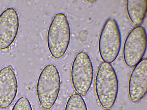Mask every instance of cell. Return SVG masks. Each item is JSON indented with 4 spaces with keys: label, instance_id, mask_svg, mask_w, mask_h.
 Listing matches in <instances>:
<instances>
[{
    "label": "cell",
    "instance_id": "obj_1",
    "mask_svg": "<svg viewBox=\"0 0 147 110\" xmlns=\"http://www.w3.org/2000/svg\"><path fill=\"white\" fill-rule=\"evenodd\" d=\"M95 88L102 108L106 110L112 108L117 98L119 84L116 73L110 63L103 62L100 65L96 75Z\"/></svg>",
    "mask_w": 147,
    "mask_h": 110
},
{
    "label": "cell",
    "instance_id": "obj_2",
    "mask_svg": "<svg viewBox=\"0 0 147 110\" xmlns=\"http://www.w3.org/2000/svg\"><path fill=\"white\" fill-rule=\"evenodd\" d=\"M60 86V76L56 66L53 64L45 66L40 73L36 87L38 99L42 108L48 110L54 105Z\"/></svg>",
    "mask_w": 147,
    "mask_h": 110
},
{
    "label": "cell",
    "instance_id": "obj_3",
    "mask_svg": "<svg viewBox=\"0 0 147 110\" xmlns=\"http://www.w3.org/2000/svg\"><path fill=\"white\" fill-rule=\"evenodd\" d=\"M70 37V28L66 16L62 13L56 14L50 23L47 35L48 48L53 58L58 59L64 56Z\"/></svg>",
    "mask_w": 147,
    "mask_h": 110
},
{
    "label": "cell",
    "instance_id": "obj_4",
    "mask_svg": "<svg viewBox=\"0 0 147 110\" xmlns=\"http://www.w3.org/2000/svg\"><path fill=\"white\" fill-rule=\"evenodd\" d=\"M121 44L118 23L115 19H109L105 23L98 39V51L102 60L109 63L113 62L119 54Z\"/></svg>",
    "mask_w": 147,
    "mask_h": 110
},
{
    "label": "cell",
    "instance_id": "obj_5",
    "mask_svg": "<svg viewBox=\"0 0 147 110\" xmlns=\"http://www.w3.org/2000/svg\"><path fill=\"white\" fill-rule=\"evenodd\" d=\"M94 69L88 55L80 52L76 55L71 70V78L73 87L78 94H86L89 91L93 80Z\"/></svg>",
    "mask_w": 147,
    "mask_h": 110
},
{
    "label": "cell",
    "instance_id": "obj_6",
    "mask_svg": "<svg viewBox=\"0 0 147 110\" xmlns=\"http://www.w3.org/2000/svg\"><path fill=\"white\" fill-rule=\"evenodd\" d=\"M147 48V36L145 28L137 26L129 32L123 48L124 62L128 67L135 66L142 58Z\"/></svg>",
    "mask_w": 147,
    "mask_h": 110
},
{
    "label": "cell",
    "instance_id": "obj_7",
    "mask_svg": "<svg viewBox=\"0 0 147 110\" xmlns=\"http://www.w3.org/2000/svg\"><path fill=\"white\" fill-rule=\"evenodd\" d=\"M18 14L12 8L6 9L0 15V50L7 49L16 38L19 28Z\"/></svg>",
    "mask_w": 147,
    "mask_h": 110
},
{
    "label": "cell",
    "instance_id": "obj_8",
    "mask_svg": "<svg viewBox=\"0 0 147 110\" xmlns=\"http://www.w3.org/2000/svg\"><path fill=\"white\" fill-rule=\"evenodd\" d=\"M147 91V59L144 58L135 66L130 76L128 91L130 100L133 102L140 101Z\"/></svg>",
    "mask_w": 147,
    "mask_h": 110
},
{
    "label": "cell",
    "instance_id": "obj_9",
    "mask_svg": "<svg viewBox=\"0 0 147 110\" xmlns=\"http://www.w3.org/2000/svg\"><path fill=\"white\" fill-rule=\"evenodd\" d=\"M18 82L15 73L10 67L0 70V108H8L14 100L18 92Z\"/></svg>",
    "mask_w": 147,
    "mask_h": 110
},
{
    "label": "cell",
    "instance_id": "obj_10",
    "mask_svg": "<svg viewBox=\"0 0 147 110\" xmlns=\"http://www.w3.org/2000/svg\"><path fill=\"white\" fill-rule=\"evenodd\" d=\"M146 0H128L126 1V9L131 23L138 26L141 24L146 14Z\"/></svg>",
    "mask_w": 147,
    "mask_h": 110
},
{
    "label": "cell",
    "instance_id": "obj_11",
    "mask_svg": "<svg viewBox=\"0 0 147 110\" xmlns=\"http://www.w3.org/2000/svg\"><path fill=\"white\" fill-rule=\"evenodd\" d=\"M64 110H88V109L83 97L78 94L74 93L68 98Z\"/></svg>",
    "mask_w": 147,
    "mask_h": 110
},
{
    "label": "cell",
    "instance_id": "obj_12",
    "mask_svg": "<svg viewBox=\"0 0 147 110\" xmlns=\"http://www.w3.org/2000/svg\"><path fill=\"white\" fill-rule=\"evenodd\" d=\"M11 110H32L28 99L24 97L20 98L17 101Z\"/></svg>",
    "mask_w": 147,
    "mask_h": 110
},
{
    "label": "cell",
    "instance_id": "obj_13",
    "mask_svg": "<svg viewBox=\"0 0 147 110\" xmlns=\"http://www.w3.org/2000/svg\"><path fill=\"white\" fill-rule=\"evenodd\" d=\"M96 1L95 0H86V1L88 3H93L95 1Z\"/></svg>",
    "mask_w": 147,
    "mask_h": 110
}]
</instances>
